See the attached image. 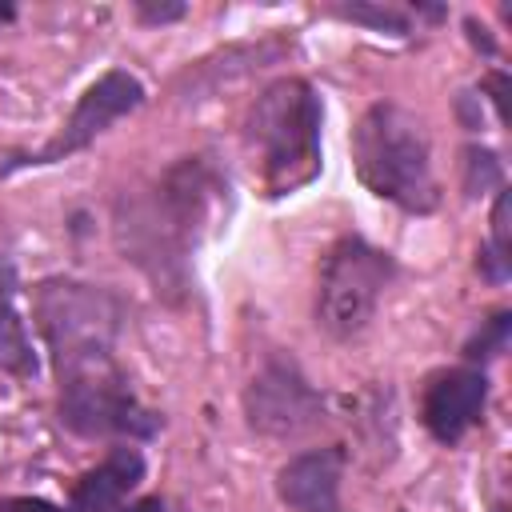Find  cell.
<instances>
[{
  "label": "cell",
  "instance_id": "5bb4252c",
  "mask_svg": "<svg viewBox=\"0 0 512 512\" xmlns=\"http://www.w3.org/2000/svg\"><path fill=\"white\" fill-rule=\"evenodd\" d=\"M508 336H512V312H496V316H492V320H484V324H480V332L464 344V360H468L472 368H480V364L496 360V356L508 348Z\"/></svg>",
  "mask_w": 512,
  "mask_h": 512
},
{
  "label": "cell",
  "instance_id": "ba28073f",
  "mask_svg": "<svg viewBox=\"0 0 512 512\" xmlns=\"http://www.w3.org/2000/svg\"><path fill=\"white\" fill-rule=\"evenodd\" d=\"M484 404H488V376H484V368L464 364V368L436 372L428 380L420 416H424V428L440 444H456L468 428L480 424Z\"/></svg>",
  "mask_w": 512,
  "mask_h": 512
},
{
  "label": "cell",
  "instance_id": "7c38bea8",
  "mask_svg": "<svg viewBox=\"0 0 512 512\" xmlns=\"http://www.w3.org/2000/svg\"><path fill=\"white\" fill-rule=\"evenodd\" d=\"M0 368H8L16 376H32L36 372V356H32L24 320L8 304H0Z\"/></svg>",
  "mask_w": 512,
  "mask_h": 512
},
{
  "label": "cell",
  "instance_id": "9c48e42d",
  "mask_svg": "<svg viewBox=\"0 0 512 512\" xmlns=\"http://www.w3.org/2000/svg\"><path fill=\"white\" fill-rule=\"evenodd\" d=\"M340 448H308L276 472V492L296 512H340Z\"/></svg>",
  "mask_w": 512,
  "mask_h": 512
},
{
  "label": "cell",
  "instance_id": "52a82bcc",
  "mask_svg": "<svg viewBox=\"0 0 512 512\" xmlns=\"http://www.w3.org/2000/svg\"><path fill=\"white\" fill-rule=\"evenodd\" d=\"M140 104H144V84H140L132 72H124V68H108L96 84L84 88V96L76 100V108H72V116L64 120L60 136L48 140V144H44L36 156H28L24 164H52V160H64V156L88 148L100 132H108L120 116L136 112Z\"/></svg>",
  "mask_w": 512,
  "mask_h": 512
},
{
  "label": "cell",
  "instance_id": "2e32d148",
  "mask_svg": "<svg viewBox=\"0 0 512 512\" xmlns=\"http://www.w3.org/2000/svg\"><path fill=\"white\" fill-rule=\"evenodd\" d=\"M184 12H188L184 0H160V4H152V0H136V16H140L144 24H172V20H180Z\"/></svg>",
  "mask_w": 512,
  "mask_h": 512
},
{
  "label": "cell",
  "instance_id": "d6986e66",
  "mask_svg": "<svg viewBox=\"0 0 512 512\" xmlns=\"http://www.w3.org/2000/svg\"><path fill=\"white\" fill-rule=\"evenodd\" d=\"M116 512H168V504L160 496H144V500H136L128 508H116Z\"/></svg>",
  "mask_w": 512,
  "mask_h": 512
},
{
  "label": "cell",
  "instance_id": "e0dca14e",
  "mask_svg": "<svg viewBox=\"0 0 512 512\" xmlns=\"http://www.w3.org/2000/svg\"><path fill=\"white\" fill-rule=\"evenodd\" d=\"M0 512H60V508L40 500V496H16V500H4Z\"/></svg>",
  "mask_w": 512,
  "mask_h": 512
},
{
  "label": "cell",
  "instance_id": "3957f363",
  "mask_svg": "<svg viewBox=\"0 0 512 512\" xmlns=\"http://www.w3.org/2000/svg\"><path fill=\"white\" fill-rule=\"evenodd\" d=\"M56 380H60V420L80 436L148 440L164 424L160 412L140 404L112 348H80L56 356Z\"/></svg>",
  "mask_w": 512,
  "mask_h": 512
},
{
  "label": "cell",
  "instance_id": "30bf717a",
  "mask_svg": "<svg viewBox=\"0 0 512 512\" xmlns=\"http://www.w3.org/2000/svg\"><path fill=\"white\" fill-rule=\"evenodd\" d=\"M144 476V456L136 448H112L104 456V464H96L92 472L80 476L72 500H68V512H116L124 508L128 492L140 484Z\"/></svg>",
  "mask_w": 512,
  "mask_h": 512
},
{
  "label": "cell",
  "instance_id": "277c9868",
  "mask_svg": "<svg viewBox=\"0 0 512 512\" xmlns=\"http://www.w3.org/2000/svg\"><path fill=\"white\" fill-rule=\"evenodd\" d=\"M392 276H396V260L384 248L368 244L364 236H340L320 268V288H316L320 328L340 340L364 332Z\"/></svg>",
  "mask_w": 512,
  "mask_h": 512
},
{
  "label": "cell",
  "instance_id": "8fae6325",
  "mask_svg": "<svg viewBox=\"0 0 512 512\" xmlns=\"http://www.w3.org/2000/svg\"><path fill=\"white\" fill-rule=\"evenodd\" d=\"M508 208H512L508 204V188H500V196L492 204V236L480 248V260H476V268L492 284H504L508 280V252H512V240H508Z\"/></svg>",
  "mask_w": 512,
  "mask_h": 512
},
{
  "label": "cell",
  "instance_id": "4fadbf2b",
  "mask_svg": "<svg viewBox=\"0 0 512 512\" xmlns=\"http://www.w3.org/2000/svg\"><path fill=\"white\" fill-rule=\"evenodd\" d=\"M332 12L344 16V20H352V24H364V28H372V32H392V36H408V32H412L408 12L396 8V4L360 0V4H336Z\"/></svg>",
  "mask_w": 512,
  "mask_h": 512
},
{
  "label": "cell",
  "instance_id": "7a4b0ae2",
  "mask_svg": "<svg viewBox=\"0 0 512 512\" xmlns=\"http://www.w3.org/2000/svg\"><path fill=\"white\" fill-rule=\"evenodd\" d=\"M320 96L308 80L268 84L248 116V140L260 148V172L268 196H288L320 172Z\"/></svg>",
  "mask_w": 512,
  "mask_h": 512
},
{
  "label": "cell",
  "instance_id": "9a60e30c",
  "mask_svg": "<svg viewBox=\"0 0 512 512\" xmlns=\"http://www.w3.org/2000/svg\"><path fill=\"white\" fill-rule=\"evenodd\" d=\"M492 184H500V160H496V152L468 148L464 152V188H468V196H480Z\"/></svg>",
  "mask_w": 512,
  "mask_h": 512
},
{
  "label": "cell",
  "instance_id": "ffe728a7",
  "mask_svg": "<svg viewBox=\"0 0 512 512\" xmlns=\"http://www.w3.org/2000/svg\"><path fill=\"white\" fill-rule=\"evenodd\" d=\"M12 16H16V8H12V4H0V24L12 20Z\"/></svg>",
  "mask_w": 512,
  "mask_h": 512
},
{
  "label": "cell",
  "instance_id": "5b68a950",
  "mask_svg": "<svg viewBox=\"0 0 512 512\" xmlns=\"http://www.w3.org/2000/svg\"><path fill=\"white\" fill-rule=\"evenodd\" d=\"M36 324L48 340L52 360L80 348H112L120 304L104 288L80 280H44L36 288Z\"/></svg>",
  "mask_w": 512,
  "mask_h": 512
},
{
  "label": "cell",
  "instance_id": "ac0fdd59",
  "mask_svg": "<svg viewBox=\"0 0 512 512\" xmlns=\"http://www.w3.org/2000/svg\"><path fill=\"white\" fill-rule=\"evenodd\" d=\"M484 88H488V100H492L496 116L504 120V116H508V108H504V88H508V76H504V72H492V76L484 80Z\"/></svg>",
  "mask_w": 512,
  "mask_h": 512
},
{
  "label": "cell",
  "instance_id": "6da1fadb",
  "mask_svg": "<svg viewBox=\"0 0 512 512\" xmlns=\"http://www.w3.org/2000/svg\"><path fill=\"white\" fill-rule=\"evenodd\" d=\"M352 164L372 196L412 216H428L440 204L424 124L392 100H380L360 116L352 132Z\"/></svg>",
  "mask_w": 512,
  "mask_h": 512
},
{
  "label": "cell",
  "instance_id": "8992f818",
  "mask_svg": "<svg viewBox=\"0 0 512 512\" xmlns=\"http://www.w3.org/2000/svg\"><path fill=\"white\" fill-rule=\"evenodd\" d=\"M244 412L264 436H296L324 416V400L292 360H268L244 392Z\"/></svg>",
  "mask_w": 512,
  "mask_h": 512
}]
</instances>
